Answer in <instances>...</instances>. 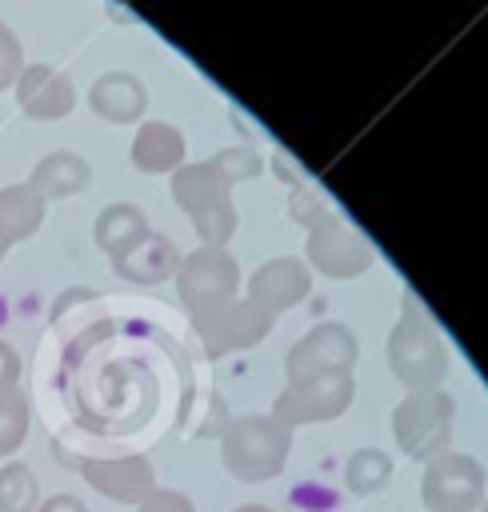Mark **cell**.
Listing matches in <instances>:
<instances>
[{"mask_svg": "<svg viewBox=\"0 0 488 512\" xmlns=\"http://www.w3.org/2000/svg\"><path fill=\"white\" fill-rule=\"evenodd\" d=\"M288 432L264 416H244L224 432V468L244 484H264L284 468Z\"/></svg>", "mask_w": 488, "mask_h": 512, "instance_id": "obj_1", "label": "cell"}, {"mask_svg": "<svg viewBox=\"0 0 488 512\" xmlns=\"http://www.w3.org/2000/svg\"><path fill=\"white\" fill-rule=\"evenodd\" d=\"M420 500L428 504V512H472L484 500V472L472 456H436L424 468L420 480Z\"/></svg>", "mask_w": 488, "mask_h": 512, "instance_id": "obj_2", "label": "cell"}, {"mask_svg": "<svg viewBox=\"0 0 488 512\" xmlns=\"http://www.w3.org/2000/svg\"><path fill=\"white\" fill-rule=\"evenodd\" d=\"M76 472H84V480L116 500V504H144L156 488V472H152V460L148 456H80L72 464Z\"/></svg>", "mask_w": 488, "mask_h": 512, "instance_id": "obj_3", "label": "cell"}, {"mask_svg": "<svg viewBox=\"0 0 488 512\" xmlns=\"http://www.w3.org/2000/svg\"><path fill=\"white\" fill-rule=\"evenodd\" d=\"M396 440L408 456H432L436 448L448 444V404L440 396L432 400H408L404 408H396Z\"/></svg>", "mask_w": 488, "mask_h": 512, "instance_id": "obj_4", "label": "cell"}, {"mask_svg": "<svg viewBox=\"0 0 488 512\" xmlns=\"http://www.w3.org/2000/svg\"><path fill=\"white\" fill-rule=\"evenodd\" d=\"M344 404H348V380H324V384L288 392L276 412L288 424H300V420H328V416L344 412Z\"/></svg>", "mask_w": 488, "mask_h": 512, "instance_id": "obj_5", "label": "cell"}, {"mask_svg": "<svg viewBox=\"0 0 488 512\" xmlns=\"http://www.w3.org/2000/svg\"><path fill=\"white\" fill-rule=\"evenodd\" d=\"M20 104L28 116H60L68 108V88L48 68H28L20 80Z\"/></svg>", "mask_w": 488, "mask_h": 512, "instance_id": "obj_6", "label": "cell"}, {"mask_svg": "<svg viewBox=\"0 0 488 512\" xmlns=\"http://www.w3.org/2000/svg\"><path fill=\"white\" fill-rule=\"evenodd\" d=\"M40 224V200L32 196V188H4L0 192V232L4 240H24L28 232H36Z\"/></svg>", "mask_w": 488, "mask_h": 512, "instance_id": "obj_7", "label": "cell"}, {"mask_svg": "<svg viewBox=\"0 0 488 512\" xmlns=\"http://www.w3.org/2000/svg\"><path fill=\"white\" fill-rule=\"evenodd\" d=\"M388 476H392V460H388L380 448H360V452H352V460H348L344 484H348V492H356V496H372V492H380V488L388 484Z\"/></svg>", "mask_w": 488, "mask_h": 512, "instance_id": "obj_8", "label": "cell"}, {"mask_svg": "<svg viewBox=\"0 0 488 512\" xmlns=\"http://www.w3.org/2000/svg\"><path fill=\"white\" fill-rule=\"evenodd\" d=\"M40 508V484L28 464H4L0 468V512H36Z\"/></svg>", "mask_w": 488, "mask_h": 512, "instance_id": "obj_9", "label": "cell"}, {"mask_svg": "<svg viewBox=\"0 0 488 512\" xmlns=\"http://www.w3.org/2000/svg\"><path fill=\"white\" fill-rule=\"evenodd\" d=\"M28 436V404L24 396L12 388V392H0V460L12 456Z\"/></svg>", "mask_w": 488, "mask_h": 512, "instance_id": "obj_10", "label": "cell"}, {"mask_svg": "<svg viewBox=\"0 0 488 512\" xmlns=\"http://www.w3.org/2000/svg\"><path fill=\"white\" fill-rule=\"evenodd\" d=\"M36 184L44 188V196H68L76 184H84V164H76L72 156H48L36 168Z\"/></svg>", "mask_w": 488, "mask_h": 512, "instance_id": "obj_11", "label": "cell"}, {"mask_svg": "<svg viewBox=\"0 0 488 512\" xmlns=\"http://www.w3.org/2000/svg\"><path fill=\"white\" fill-rule=\"evenodd\" d=\"M140 512H196L192 500L176 488H152V496L140 504Z\"/></svg>", "mask_w": 488, "mask_h": 512, "instance_id": "obj_12", "label": "cell"}, {"mask_svg": "<svg viewBox=\"0 0 488 512\" xmlns=\"http://www.w3.org/2000/svg\"><path fill=\"white\" fill-rule=\"evenodd\" d=\"M16 72H20V44H16V36L0 24V92L16 80Z\"/></svg>", "mask_w": 488, "mask_h": 512, "instance_id": "obj_13", "label": "cell"}, {"mask_svg": "<svg viewBox=\"0 0 488 512\" xmlns=\"http://www.w3.org/2000/svg\"><path fill=\"white\" fill-rule=\"evenodd\" d=\"M16 376H20V360H16V352L0 340V392H12V388H16Z\"/></svg>", "mask_w": 488, "mask_h": 512, "instance_id": "obj_14", "label": "cell"}, {"mask_svg": "<svg viewBox=\"0 0 488 512\" xmlns=\"http://www.w3.org/2000/svg\"><path fill=\"white\" fill-rule=\"evenodd\" d=\"M36 512H88V504H84L80 496H72V492H56V496H48Z\"/></svg>", "mask_w": 488, "mask_h": 512, "instance_id": "obj_15", "label": "cell"}, {"mask_svg": "<svg viewBox=\"0 0 488 512\" xmlns=\"http://www.w3.org/2000/svg\"><path fill=\"white\" fill-rule=\"evenodd\" d=\"M236 512H272V508H264V504H244V508H236Z\"/></svg>", "mask_w": 488, "mask_h": 512, "instance_id": "obj_16", "label": "cell"}, {"mask_svg": "<svg viewBox=\"0 0 488 512\" xmlns=\"http://www.w3.org/2000/svg\"><path fill=\"white\" fill-rule=\"evenodd\" d=\"M4 248H8V240H4V232H0V256H4Z\"/></svg>", "mask_w": 488, "mask_h": 512, "instance_id": "obj_17", "label": "cell"}, {"mask_svg": "<svg viewBox=\"0 0 488 512\" xmlns=\"http://www.w3.org/2000/svg\"><path fill=\"white\" fill-rule=\"evenodd\" d=\"M480 512H488V500H484V504H480Z\"/></svg>", "mask_w": 488, "mask_h": 512, "instance_id": "obj_18", "label": "cell"}]
</instances>
